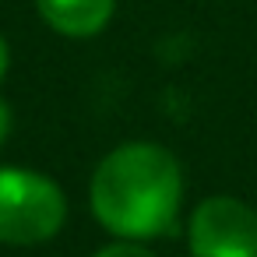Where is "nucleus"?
<instances>
[{
  "mask_svg": "<svg viewBox=\"0 0 257 257\" xmlns=\"http://www.w3.org/2000/svg\"><path fill=\"white\" fill-rule=\"evenodd\" d=\"M8 134H11V109H8L4 99H0V145L8 141Z\"/></svg>",
  "mask_w": 257,
  "mask_h": 257,
  "instance_id": "6",
  "label": "nucleus"
},
{
  "mask_svg": "<svg viewBox=\"0 0 257 257\" xmlns=\"http://www.w3.org/2000/svg\"><path fill=\"white\" fill-rule=\"evenodd\" d=\"M88 197L95 218L120 239H155L176 225L183 173L169 148L127 141L95 166Z\"/></svg>",
  "mask_w": 257,
  "mask_h": 257,
  "instance_id": "1",
  "label": "nucleus"
},
{
  "mask_svg": "<svg viewBox=\"0 0 257 257\" xmlns=\"http://www.w3.org/2000/svg\"><path fill=\"white\" fill-rule=\"evenodd\" d=\"M95 257H155L148 246H141V239H116L106 243L102 250H95Z\"/></svg>",
  "mask_w": 257,
  "mask_h": 257,
  "instance_id": "5",
  "label": "nucleus"
},
{
  "mask_svg": "<svg viewBox=\"0 0 257 257\" xmlns=\"http://www.w3.org/2000/svg\"><path fill=\"white\" fill-rule=\"evenodd\" d=\"M190 257H257V211L229 194L201 201L187 225Z\"/></svg>",
  "mask_w": 257,
  "mask_h": 257,
  "instance_id": "3",
  "label": "nucleus"
},
{
  "mask_svg": "<svg viewBox=\"0 0 257 257\" xmlns=\"http://www.w3.org/2000/svg\"><path fill=\"white\" fill-rule=\"evenodd\" d=\"M36 8L53 32L67 39H88L109 25L116 0H36Z\"/></svg>",
  "mask_w": 257,
  "mask_h": 257,
  "instance_id": "4",
  "label": "nucleus"
},
{
  "mask_svg": "<svg viewBox=\"0 0 257 257\" xmlns=\"http://www.w3.org/2000/svg\"><path fill=\"white\" fill-rule=\"evenodd\" d=\"M64 218L67 197L50 176L22 166H0V243H46L64 229Z\"/></svg>",
  "mask_w": 257,
  "mask_h": 257,
  "instance_id": "2",
  "label": "nucleus"
},
{
  "mask_svg": "<svg viewBox=\"0 0 257 257\" xmlns=\"http://www.w3.org/2000/svg\"><path fill=\"white\" fill-rule=\"evenodd\" d=\"M8 64H11V50H8L4 36H0V81H4V74H8Z\"/></svg>",
  "mask_w": 257,
  "mask_h": 257,
  "instance_id": "7",
  "label": "nucleus"
}]
</instances>
